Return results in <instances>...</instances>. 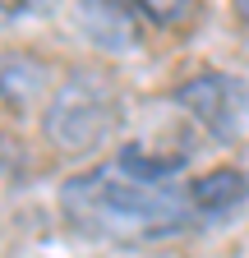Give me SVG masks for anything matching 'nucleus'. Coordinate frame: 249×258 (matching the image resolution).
Instances as JSON below:
<instances>
[{
    "label": "nucleus",
    "instance_id": "3",
    "mask_svg": "<svg viewBox=\"0 0 249 258\" xmlns=\"http://www.w3.org/2000/svg\"><path fill=\"white\" fill-rule=\"evenodd\" d=\"M171 102L190 115L203 134L235 143L249 129V79L226 74V70H199L184 83L171 88Z\"/></svg>",
    "mask_w": 249,
    "mask_h": 258
},
{
    "label": "nucleus",
    "instance_id": "7",
    "mask_svg": "<svg viewBox=\"0 0 249 258\" xmlns=\"http://www.w3.org/2000/svg\"><path fill=\"white\" fill-rule=\"evenodd\" d=\"M130 5L157 28H184L199 14V0H130Z\"/></svg>",
    "mask_w": 249,
    "mask_h": 258
},
{
    "label": "nucleus",
    "instance_id": "2",
    "mask_svg": "<svg viewBox=\"0 0 249 258\" xmlns=\"http://www.w3.org/2000/svg\"><path fill=\"white\" fill-rule=\"evenodd\" d=\"M125 124L120 88L97 70L65 74L42 102V139L60 157H88L106 148Z\"/></svg>",
    "mask_w": 249,
    "mask_h": 258
},
{
    "label": "nucleus",
    "instance_id": "8",
    "mask_svg": "<svg viewBox=\"0 0 249 258\" xmlns=\"http://www.w3.org/2000/svg\"><path fill=\"white\" fill-rule=\"evenodd\" d=\"M51 0H0V14L5 19H23V14H42Z\"/></svg>",
    "mask_w": 249,
    "mask_h": 258
},
{
    "label": "nucleus",
    "instance_id": "9",
    "mask_svg": "<svg viewBox=\"0 0 249 258\" xmlns=\"http://www.w3.org/2000/svg\"><path fill=\"white\" fill-rule=\"evenodd\" d=\"M235 19H240V23H249V0H235Z\"/></svg>",
    "mask_w": 249,
    "mask_h": 258
},
{
    "label": "nucleus",
    "instance_id": "5",
    "mask_svg": "<svg viewBox=\"0 0 249 258\" xmlns=\"http://www.w3.org/2000/svg\"><path fill=\"white\" fill-rule=\"evenodd\" d=\"M42 97H51V64L33 51H5L0 55V102L10 115L33 111Z\"/></svg>",
    "mask_w": 249,
    "mask_h": 258
},
{
    "label": "nucleus",
    "instance_id": "4",
    "mask_svg": "<svg viewBox=\"0 0 249 258\" xmlns=\"http://www.w3.org/2000/svg\"><path fill=\"white\" fill-rule=\"evenodd\" d=\"M139 10L130 5V0H79L74 5V23L79 32L106 55H130L139 51L143 42V28L134 19Z\"/></svg>",
    "mask_w": 249,
    "mask_h": 258
},
{
    "label": "nucleus",
    "instance_id": "6",
    "mask_svg": "<svg viewBox=\"0 0 249 258\" xmlns=\"http://www.w3.org/2000/svg\"><path fill=\"white\" fill-rule=\"evenodd\" d=\"M194 199L208 226H222L226 217H235L249 203V175L235 166H212L203 175H194Z\"/></svg>",
    "mask_w": 249,
    "mask_h": 258
},
{
    "label": "nucleus",
    "instance_id": "1",
    "mask_svg": "<svg viewBox=\"0 0 249 258\" xmlns=\"http://www.w3.org/2000/svg\"><path fill=\"white\" fill-rule=\"evenodd\" d=\"M55 203L70 231L120 249L180 240L208 226L194 199V175H184V157H157L139 143L70 175Z\"/></svg>",
    "mask_w": 249,
    "mask_h": 258
}]
</instances>
